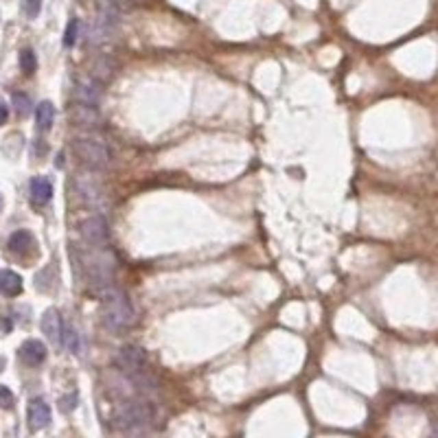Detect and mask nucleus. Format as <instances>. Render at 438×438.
Wrapping results in <instances>:
<instances>
[{"instance_id": "1", "label": "nucleus", "mask_w": 438, "mask_h": 438, "mask_svg": "<svg viewBox=\"0 0 438 438\" xmlns=\"http://www.w3.org/2000/svg\"><path fill=\"white\" fill-rule=\"evenodd\" d=\"M112 425L123 434H147L160 425V414L145 399H127L112 412Z\"/></svg>"}, {"instance_id": "2", "label": "nucleus", "mask_w": 438, "mask_h": 438, "mask_svg": "<svg viewBox=\"0 0 438 438\" xmlns=\"http://www.w3.org/2000/svg\"><path fill=\"white\" fill-rule=\"evenodd\" d=\"M101 318L104 324L112 331H127L136 322V309H134L130 296L119 285H110L101 289Z\"/></svg>"}, {"instance_id": "3", "label": "nucleus", "mask_w": 438, "mask_h": 438, "mask_svg": "<svg viewBox=\"0 0 438 438\" xmlns=\"http://www.w3.org/2000/svg\"><path fill=\"white\" fill-rule=\"evenodd\" d=\"M73 151L77 154L86 167L93 171H104L112 165V151L104 138L95 136V134H84L73 141Z\"/></svg>"}, {"instance_id": "4", "label": "nucleus", "mask_w": 438, "mask_h": 438, "mask_svg": "<svg viewBox=\"0 0 438 438\" xmlns=\"http://www.w3.org/2000/svg\"><path fill=\"white\" fill-rule=\"evenodd\" d=\"M75 188H77L80 199L93 210H104L108 206V197L104 193V186H101V182L93 173H80V178L75 180Z\"/></svg>"}, {"instance_id": "5", "label": "nucleus", "mask_w": 438, "mask_h": 438, "mask_svg": "<svg viewBox=\"0 0 438 438\" xmlns=\"http://www.w3.org/2000/svg\"><path fill=\"white\" fill-rule=\"evenodd\" d=\"M119 16H121V9L117 7L114 0H110V3L101 9L95 27H93V31H90V42L104 44V42L112 40V36H114L117 29H119Z\"/></svg>"}, {"instance_id": "6", "label": "nucleus", "mask_w": 438, "mask_h": 438, "mask_svg": "<svg viewBox=\"0 0 438 438\" xmlns=\"http://www.w3.org/2000/svg\"><path fill=\"white\" fill-rule=\"evenodd\" d=\"M82 239L90 248H108L110 245V228L104 215H90L80 223Z\"/></svg>"}, {"instance_id": "7", "label": "nucleus", "mask_w": 438, "mask_h": 438, "mask_svg": "<svg viewBox=\"0 0 438 438\" xmlns=\"http://www.w3.org/2000/svg\"><path fill=\"white\" fill-rule=\"evenodd\" d=\"M101 97H104V88H101V82L97 80V77H88V80H80V82H77V86H75V99L80 101V104L97 108Z\"/></svg>"}, {"instance_id": "8", "label": "nucleus", "mask_w": 438, "mask_h": 438, "mask_svg": "<svg viewBox=\"0 0 438 438\" xmlns=\"http://www.w3.org/2000/svg\"><path fill=\"white\" fill-rule=\"evenodd\" d=\"M27 419H29V428L33 432H40L44 430L47 425L51 423V408L47 401L42 399H33L29 403V410H27Z\"/></svg>"}, {"instance_id": "9", "label": "nucleus", "mask_w": 438, "mask_h": 438, "mask_svg": "<svg viewBox=\"0 0 438 438\" xmlns=\"http://www.w3.org/2000/svg\"><path fill=\"white\" fill-rule=\"evenodd\" d=\"M42 331L53 344L64 342V322L58 309H47L42 316Z\"/></svg>"}, {"instance_id": "10", "label": "nucleus", "mask_w": 438, "mask_h": 438, "mask_svg": "<svg viewBox=\"0 0 438 438\" xmlns=\"http://www.w3.org/2000/svg\"><path fill=\"white\" fill-rule=\"evenodd\" d=\"M18 355L27 366H40L44 359H47V346L40 340H27L20 346Z\"/></svg>"}, {"instance_id": "11", "label": "nucleus", "mask_w": 438, "mask_h": 438, "mask_svg": "<svg viewBox=\"0 0 438 438\" xmlns=\"http://www.w3.org/2000/svg\"><path fill=\"white\" fill-rule=\"evenodd\" d=\"M9 250L18 254V256H27L36 250V239H33V234L29 230H16L14 234L9 237Z\"/></svg>"}, {"instance_id": "12", "label": "nucleus", "mask_w": 438, "mask_h": 438, "mask_svg": "<svg viewBox=\"0 0 438 438\" xmlns=\"http://www.w3.org/2000/svg\"><path fill=\"white\" fill-rule=\"evenodd\" d=\"M53 197V184H51V180L49 178H33L31 180V202L36 206H44V204H49Z\"/></svg>"}, {"instance_id": "13", "label": "nucleus", "mask_w": 438, "mask_h": 438, "mask_svg": "<svg viewBox=\"0 0 438 438\" xmlns=\"http://www.w3.org/2000/svg\"><path fill=\"white\" fill-rule=\"evenodd\" d=\"M0 294L9 298L22 294V278L20 274L11 272V269H0Z\"/></svg>"}, {"instance_id": "14", "label": "nucleus", "mask_w": 438, "mask_h": 438, "mask_svg": "<svg viewBox=\"0 0 438 438\" xmlns=\"http://www.w3.org/2000/svg\"><path fill=\"white\" fill-rule=\"evenodd\" d=\"M71 117H73L75 123H80V125H86V127H97L99 125L97 108H93V106H86V104L75 106L71 110Z\"/></svg>"}, {"instance_id": "15", "label": "nucleus", "mask_w": 438, "mask_h": 438, "mask_svg": "<svg viewBox=\"0 0 438 438\" xmlns=\"http://www.w3.org/2000/svg\"><path fill=\"white\" fill-rule=\"evenodd\" d=\"M36 121H38V130L42 132H49L55 123V106L51 101H42L36 110Z\"/></svg>"}, {"instance_id": "16", "label": "nucleus", "mask_w": 438, "mask_h": 438, "mask_svg": "<svg viewBox=\"0 0 438 438\" xmlns=\"http://www.w3.org/2000/svg\"><path fill=\"white\" fill-rule=\"evenodd\" d=\"M20 69L25 75H33L38 69V58H36V53H33L31 49H25L20 53Z\"/></svg>"}, {"instance_id": "17", "label": "nucleus", "mask_w": 438, "mask_h": 438, "mask_svg": "<svg viewBox=\"0 0 438 438\" xmlns=\"http://www.w3.org/2000/svg\"><path fill=\"white\" fill-rule=\"evenodd\" d=\"M77 33H80V20H71L69 27H66V33H64V47H75Z\"/></svg>"}, {"instance_id": "18", "label": "nucleus", "mask_w": 438, "mask_h": 438, "mask_svg": "<svg viewBox=\"0 0 438 438\" xmlns=\"http://www.w3.org/2000/svg\"><path fill=\"white\" fill-rule=\"evenodd\" d=\"M14 104H16V112H18L20 117H27L29 112H31V99L27 95L16 93L14 95Z\"/></svg>"}, {"instance_id": "19", "label": "nucleus", "mask_w": 438, "mask_h": 438, "mask_svg": "<svg viewBox=\"0 0 438 438\" xmlns=\"http://www.w3.org/2000/svg\"><path fill=\"white\" fill-rule=\"evenodd\" d=\"M0 408H14V392L0 384Z\"/></svg>"}, {"instance_id": "20", "label": "nucleus", "mask_w": 438, "mask_h": 438, "mask_svg": "<svg viewBox=\"0 0 438 438\" xmlns=\"http://www.w3.org/2000/svg\"><path fill=\"white\" fill-rule=\"evenodd\" d=\"M22 7H25V14L29 18H36L42 9V0H22Z\"/></svg>"}, {"instance_id": "21", "label": "nucleus", "mask_w": 438, "mask_h": 438, "mask_svg": "<svg viewBox=\"0 0 438 438\" xmlns=\"http://www.w3.org/2000/svg\"><path fill=\"white\" fill-rule=\"evenodd\" d=\"M64 340H66V344H69V349L73 353H80V338H77V333L73 329L64 331Z\"/></svg>"}, {"instance_id": "22", "label": "nucleus", "mask_w": 438, "mask_h": 438, "mask_svg": "<svg viewBox=\"0 0 438 438\" xmlns=\"http://www.w3.org/2000/svg\"><path fill=\"white\" fill-rule=\"evenodd\" d=\"M114 3H117V7L123 11V9H130V7H134V5H138L141 0H114Z\"/></svg>"}, {"instance_id": "23", "label": "nucleus", "mask_w": 438, "mask_h": 438, "mask_svg": "<svg viewBox=\"0 0 438 438\" xmlns=\"http://www.w3.org/2000/svg\"><path fill=\"white\" fill-rule=\"evenodd\" d=\"M7 117H9V110H7V106L3 104V99H0V125H3V123L7 121Z\"/></svg>"}, {"instance_id": "24", "label": "nucleus", "mask_w": 438, "mask_h": 438, "mask_svg": "<svg viewBox=\"0 0 438 438\" xmlns=\"http://www.w3.org/2000/svg\"><path fill=\"white\" fill-rule=\"evenodd\" d=\"M0 206H3V197H0Z\"/></svg>"}]
</instances>
